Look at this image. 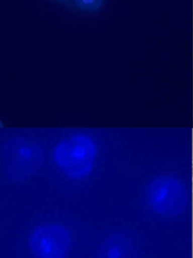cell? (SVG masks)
<instances>
[{
  "mask_svg": "<svg viewBox=\"0 0 193 258\" xmlns=\"http://www.w3.org/2000/svg\"><path fill=\"white\" fill-rule=\"evenodd\" d=\"M96 153V145L90 137L77 135L63 140L56 146L54 158L67 176L72 179H80L92 171Z\"/></svg>",
  "mask_w": 193,
  "mask_h": 258,
  "instance_id": "1",
  "label": "cell"
},
{
  "mask_svg": "<svg viewBox=\"0 0 193 258\" xmlns=\"http://www.w3.org/2000/svg\"><path fill=\"white\" fill-rule=\"evenodd\" d=\"M42 160L41 149L33 141L21 137L8 140L2 149L1 161L8 177L27 178L34 173Z\"/></svg>",
  "mask_w": 193,
  "mask_h": 258,
  "instance_id": "2",
  "label": "cell"
},
{
  "mask_svg": "<svg viewBox=\"0 0 193 258\" xmlns=\"http://www.w3.org/2000/svg\"><path fill=\"white\" fill-rule=\"evenodd\" d=\"M30 244L37 258H65L71 246V235L59 224L40 226L32 233Z\"/></svg>",
  "mask_w": 193,
  "mask_h": 258,
  "instance_id": "3",
  "label": "cell"
},
{
  "mask_svg": "<svg viewBox=\"0 0 193 258\" xmlns=\"http://www.w3.org/2000/svg\"><path fill=\"white\" fill-rule=\"evenodd\" d=\"M180 186L171 177H160L152 182L148 198L152 207L162 215L174 214L180 206Z\"/></svg>",
  "mask_w": 193,
  "mask_h": 258,
  "instance_id": "4",
  "label": "cell"
},
{
  "mask_svg": "<svg viewBox=\"0 0 193 258\" xmlns=\"http://www.w3.org/2000/svg\"><path fill=\"white\" fill-rule=\"evenodd\" d=\"M98 258H136V251L130 239L123 235H112L102 244Z\"/></svg>",
  "mask_w": 193,
  "mask_h": 258,
  "instance_id": "5",
  "label": "cell"
},
{
  "mask_svg": "<svg viewBox=\"0 0 193 258\" xmlns=\"http://www.w3.org/2000/svg\"><path fill=\"white\" fill-rule=\"evenodd\" d=\"M75 3L81 10L95 12L101 7L103 0H75Z\"/></svg>",
  "mask_w": 193,
  "mask_h": 258,
  "instance_id": "6",
  "label": "cell"
},
{
  "mask_svg": "<svg viewBox=\"0 0 193 258\" xmlns=\"http://www.w3.org/2000/svg\"><path fill=\"white\" fill-rule=\"evenodd\" d=\"M61 1H68V0H61Z\"/></svg>",
  "mask_w": 193,
  "mask_h": 258,
  "instance_id": "7",
  "label": "cell"
}]
</instances>
